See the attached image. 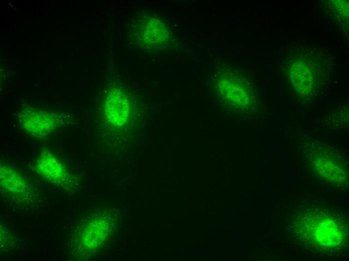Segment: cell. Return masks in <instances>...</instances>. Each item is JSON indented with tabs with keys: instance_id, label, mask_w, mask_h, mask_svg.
I'll return each mask as SVG.
<instances>
[{
	"instance_id": "obj_1",
	"label": "cell",
	"mask_w": 349,
	"mask_h": 261,
	"mask_svg": "<svg viewBox=\"0 0 349 261\" xmlns=\"http://www.w3.org/2000/svg\"><path fill=\"white\" fill-rule=\"evenodd\" d=\"M314 210L310 212V208L307 214L300 215L302 222L297 227L299 233L306 232L298 235L301 237L307 235L304 239L309 240L306 243L313 244V247L318 248L317 251L323 253H332L342 249L347 243V230L344 217L342 215L332 208Z\"/></svg>"
},
{
	"instance_id": "obj_4",
	"label": "cell",
	"mask_w": 349,
	"mask_h": 261,
	"mask_svg": "<svg viewBox=\"0 0 349 261\" xmlns=\"http://www.w3.org/2000/svg\"><path fill=\"white\" fill-rule=\"evenodd\" d=\"M21 119L23 128L30 135L37 138L49 135L60 123L55 117L42 113L26 114Z\"/></svg>"
},
{
	"instance_id": "obj_3",
	"label": "cell",
	"mask_w": 349,
	"mask_h": 261,
	"mask_svg": "<svg viewBox=\"0 0 349 261\" xmlns=\"http://www.w3.org/2000/svg\"><path fill=\"white\" fill-rule=\"evenodd\" d=\"M36 167L38 173L58 185L66 183L69 179V175L65 167L49 152L41 155Z\"/></svg>"
},
{
	"instance_id": "obj_2",
	"label": "cell",
	"mask_w": 349,
	"mask_h": 261,
	"mask_svg": "<svg viewBox=\"0 0 349 261\" xmlns=\"http://www.w3.org/2000/svg\"><path fill=\"white\" fill-rule=\"evenodd\" d=\"M218 78L214 82L216 86L214 91L221 102L227 103L228 107H232L233 111H249V107L253 106L256 98L255 90L250 81L245 78H238L235 75L223 73L217 75Z\"/></svg>"
}]
</instances>
